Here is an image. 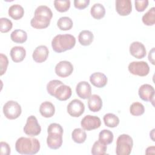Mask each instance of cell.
<instances>
[{"mask_svg":"<svg viewBox=\"0 0 155 155\" xmlns=\"http://www.w3.org/2000/svg\"><path fill=\"white\" fill-rule=\"evenodd\" d=\"M53 13L51 9L46 5H39L35 11V16L31 19V27L37 29L47 28L49 25Z\"/></svg>","mask_w":155,"mask_h":155,"instance_id":"1","label":"cell"},{"mask_svg":"<svg viewBox=\"0 0 155 155\" xmlns=\"http://www.w3.org/2000/svg\"><path fill=\"white\" fill-rule=\"evenodd\" d=\"M15 148L21 154H35L39 151L40 142L34 137H21L16 140Z\"/></svg>","mask_w":155,"mask_h":155,"instance_id":"2","label":"cell"},{"mask_svg":"<svg viewBox=\"0 0 155 155\" xmlns=\"http://www.w3.org/2000/svg\"><path fill=\"white\" fill-rule=\"evenodd\" d=\"M76 44V39L70 34L58 35L51 41L53 50L57 53H62L74 47Z\"/></svg>","mask_w":155,"mask_h":155,"instance_id":"3","label":"cell"},{"mask_svg":"<svg viewBox=\"0 0 155 155\" xmlns=\"http://www.w3.org/2000/svg\"><path fill=\"white\" fill-rule=\"evenodd\" d=\"M133 145V139L126 134L120 135L116 141V153L117 155H129Z\"/></svg>","mask_w":155,"mask_h":155,"instance_id":"4","label":"cell"},{"mask_svg":"<svg viewBox=\"0 0 155 155\" xmlns=\"http://www.w3.org/2000/svg\"><path fill=\"white\" fill-rule=\"evenodd\" d=\"M21 105L15 101H9L3 106V113L8 119H15L21 114Z\"/></svg>","mask_w":155,"mask_h":155,"instance_id":"5","label":"cell"},{"mask_svg":"<svg viewBox=\"0 0 155 155\" xmlns=\"http://www.w3.org/2000/svg\"><path fill=\"white\" fill-rule=\"evenodd\" d=\"M128 68L131 74L139 76H145L150 71V67L145 61H133L129 64Z\"/></svg>","mask_w":155,"mask_h":155,"instance_id":"6","label":"cell"},{"mask_svg":"<svg viewBox=\"0 0 155 155\" xmlns=\"http://www.w3.org/2000/svg\"><path fill=\"white\" fill-rule=\"evenodd\" d=\"M41 131V127L39 124L36 117L33 116H30L27 119V122L24 127V132L28 136H35L40 134Z\"/></svg>","mask_w":155,"mask_h":155,"instance_id":"7","label":"cell"},{"mask_svg":"<svg viewBox=\"0 0 155 155\" xmlns=\"http://www.w3.org/2000/svg\"><path fill=\"white\" fill-rule=\"evenodd\" d=\"M67 112L73 117H79L82 114L85 110V105L84 103L77 99L72 100L67 105Z\"/></svg>","mask_w":155,"mask_h":155,"instance_id":"8","label":"cell"},{"mask_svg":"<svg viewBox=\"0 0 155 155\" xmlns=\"http://www.w3.org/2000/svg\"><path fill=\"white\" fill-rule=\"evenodd\" d=\"M81 125L84 130L90 131L99 128L101 125V121L97 116L86 115L81 120Z\"/></svg>","mask_w":155,"mask_h":155,"instance_id":"9","label":"cell"},{"mask_svg":"<svg viewBox=\"0 0 155 155\" xmlns=\"http://www.w3.org/2000/svg\"><path fill=\"white\" fill-rule=\"evenodd\" d=\"M139 96L140 99L147 102H151L153 104L154 99L155 91L154 87L148 84L142 85L138 91Z\"/></svg>","mask_w":155,"mask_h":155,"instance_id":"10","label":"cell"},{"mask_svg":"<svg viewBox=\"0 0 155 155\" xmlns=\"http://www.w3.org/2000/svg\"><path fill=\"white\" fill-rule=\"evenodd\" d=\"M73 71L72 64L67 61H62L58 63L55 67L56 74L61 78H65L70 76Z\"/></svg>","mask_w":155,"mask_h":155,"instance_id":"11","label":"cell"},{"mask_svg":"<svg viewBox=\"0 0 155 155\" xmlns=\"http://www.w3.org/2000/svg\"><path fill=\"white\" fill-rule=\"evenodd\" d=\"M130 53L134 58L137 59H142L145 56L147 51L142 43L139 41H134L130 45Z\"/></svg>","mask_w":155,"mask_h":155,"instance_id":"12","label":"cell"},{"mask_svg":"<svg viewBox=\"0 0 155 155\" xmlns=\"http://www.w3.org/2000/svg\"><path fill=\"white\" fill-rule=\"evenodd\" d=\"M62 134L58 133H48L47 138L48 147L53 150L59 148L62 144Z\"/></svg>","mask_w":155,"mask_h":155,"instance_id":"13","label":"cell"},{"mask_svg":"<svg viewBox=\"0 0 155 155\" xmlns=\"http://www.w3.org/2000/svg\"><path fill=\"white\" fill-rule=\"evenodd\" d=\"M49 51L45 45L38 46L33 52L32 57L33 60L38 62L41 63L45 61L48 56Z\"/></svg>","mask_w":155,"mask_h":155,"instance_id":"14","label":"cell"},{"mask_svg":"<svg viewBox=\"0 0 155 155\" xmlns=\"http://www.w3.org/2000/svg\"><path fill=\"white\" fill-rule=\"evenodd\" d=\"M116 10L121 16L128 15L132 10L131 1L130 0H116Z\"/></svg>","mask_w":155,"mask_h":155,"instance_id":"15","label":"cell"},{"mask_svg":"<svg viewBox=\"0 0 155 155\" xmlns=\"http://www.w3.org/2000/svg\"><path fill=\"white\" fill-rule=\"evenodd\" d=\"M76 92L78 96L82 99L89 98L91 94V85L86 81L79 82L76 85Z\"/></svg>","mask_w":155,"mask_h":155,"instance_id":"16","label":"cell"},{"mask_svg":"<svg viewBox=\"0 0 155 155\" xmlns=\"http://www.w3.org/2000/svg\"><path fill=\"white\" fill-rule=\"evenodd\" d=\"M72 94L71 88L64 84L59 86L55 90L54 96L59 101H66L69 99Z\"/></svg>","mask_w":155,"mask_h":155,"instance_id":"17","label":"cell"},{"mask_svg":"<svg viewBox=\"0 0 155 155\" xmlns=\"http://www.w3.org/2000/svg\"><path fill=\"white\" fill-rule=\"evenodd\" d=\"M107 76L101 72H95L90 76V82L96 87L102 88L105 87L107 83Z\"/></svg>","mask_w":155,"mask_h":155,"instance_id":"18","label":"cell"},{"mask_svg":"<svg viewBox=\"0 0 155 155\" xmlns=\"http://www.w3.org/2000/svg\"><path fill=\"white\" fill-rule=\"evenodd\" d=\"M10 56L15 62H19L24 60L26 55L25 49L21 46L13 47L10 50Z\"/></svg>","mask_w":155,"mask_h":155,"instance_id":"19","label":"cell"},{"mask_svg":"<svg viewBox=\"0 0 155 155\" xmlns=\"http://www.w3.org/2000/svg\"><path fill=\"white\" fill-rule=\"evenodd\" d=\"M88 106L90 111L93 112L99 111L102 107V101L97 94L91 95L88 101Z\"/></svg>","mask_w":155,"mask_h":155,"instance_id":"20","label":"cell"},{"mask_svg":"<svg viewBox=\"0 0 155 155\" xmlns=\"http://www.w3.org/2000/svg\"><path fill=\"white\" fill-rule=\"evenodd\" d=\"M39 112L44 117H51L55 113L54 105L48 101L42 102L39 107Z\"/></svg>","mask_w":155,"mask_h":155,"instance_id":"21","label":"cell"},{"mask_svg":"<svg viewBox=\"0 0 155 155\" xmlns=\"http://www.w3.org/2000/svg\"><path fill=\"white\" fill-rule=\"evenodd\" d=\"M94 38L93 34L91 31L87 30L81 31L78 36L79 43L84 46H87L91 44Z\"/></svg>","mask_w":155,"mask_h":155,"instance_id":"22","label":"cell"},{"mask_svg":"<svg viewBox=\"0 0 155 155\" xmlns=\"http://www.w3.org/2000/svg\"><path fill=\"white\" fill-rule=\"evenodd\" d=\"M24 14V10L19 4H13L8 8V15L15 20L21 19Z\"/></svg>","mask_w":155,"mask_h":155,"instance_id":"23","label":"cell"},{"mask_svg":"<svg viewBox=\"0 0 155 155\" xmlns=\"http://www.w3.org/2000/svg\"><path fill=\"white\" fill-rule=\"evenodd\" d=\"M11 39L16 42L22 44L27 39V34L25 31L21 29H16L13 31L10 35Z\"/></svg>","mask_w":155,"mask_h":155,"instance_id":"24","label":"cell"},{"mask_svg":"<svg viewBox=\"0 0 155 155\" xmlns=\"http://www.w3.org/2000/svg\"><path fill=\"white\" fill-rule=\"evenodd\" d=\"M90 13L94 18L100 19L105 16V9L102 4L100 3H96L91 7Z\"/></svg>","mask_w":155,"mask_h":155,"instance_id":"25","label":"cell"},{"mask_svg":"<svg viewBox=\"0 0 155 155\" xmlns=\"http://www.w3.org/2000/svg\"><path fill=\"white\" fill-rule=\"evenodd\" d=\"M71 137L73 140L78 143H82L85 142L87 138V134L85 131L82 128H75L72 133Z\"/></svg>","mask_w":155,"mask_h":155,"instance_id":"26","label":"cell"},{"mask_svg":"<svg viewBox=\"0 0 155 155\" xmlns=\"http://www.w3.org/2000/svg\"><path fill=\"white\" fill-rule=\"evenodd\" d=\"M103 119L105 125L110 128L116 127L119 124V117L113 113H107L105 114Z\"/></svg>","mask_w":155,"mask_h":155,"instance_id":"27","label":"cell"},{"mask_svg":"<svg viewBox=\"0 0 155 155\" xmlns=\"http://www.w3.org/2000/svg\"><path fill=\"white\" fill-rule=\"evenodd\" d=\"M73 21L68 16L61 17L57 22L58 28L61 30H69L73 27Z\"/></svg>","mask_w":155,"mask_h":155,"instance_id":"28","label":"cell"},{"mask_svg":"<svg viewBox=\"0 0 155 155\" xmlns=\"http://www.w3.org/2000/svg\"><path fill=\"white\" fill-rule=\"evenodd\" d=\"M142 22L146 25H153L155 23V8L151 7L142 18Z\"/></svg>","mask_w":155,"mask_h":155,"instance_id":"29","label":"cell"},{"mask_svg":"<svg viewBox=\"0 0 155 155\" xmlns=\"http://www.w3.org/2000/svg\"><path fill=\"white\" fill-rule=\"evenodd\" d=\"M113 133L108 130H103L99 134V140L107 145L113 142Z\"/></svg>","mask_w":155,"mask_h":155,"instance_id":"30","label":"cell"},{"mask_svg":"<svg viewBox=\"0 0 155 155\" xmlns=\"http://www.w3.org/2000/svg\"><path fill=\"white\" fill-rule=\"evenodd\" d=\"M107 148V145L102 143L98 140L94 143L91 152L93 155H104L106 154Z\"/></svg>","mask_w":155,"mask_h":155,"instance_id":"31","label":"cell"},{"mask_svg":"<svg viewBox=\"0 0 155 155\" xmlns=\"http://www.w3.org/2000/svg\"><path fill=\"white\" fill-rule=\"evenodd\" d=\"M130 113L133 116H140L145 112V108L142 104L136 102H133L130 107Z\"/></svg>","mask_w":155,"mask_h":155,"instance_id":"32","label":"cell"},{"mask_svg":"<svg viewBox=\"0 0 155 155\" xmlns=\"http://www.w3.org/2000/svg\"><path fill=\"white\" fill-rule=\"evenodd\" d=\"M55 8L59 12H67L70 7V1L69 0H55L54 1Z\"/></svg>","mask_w":155,"mask_h":155,"instance_id":"33","label":"cell"},{"mask_svg":"<svg viewBox=\"0 0 155 155\" xmlns=\"http://www.w3.org/2000/svg\"><path fill=\"white\" fill-rule=\"evenodd\" d=\"M13 27V23L11 20L7 18H0V31L1 33H7Z\"/></svg>","mask_w":155,"mask_h":155,"instance_id":"34","label":"cell"},{"mask_svg":"<svg viewBox=\"0 0 155 155\" xmlns=\"http://www.w3.org/2000/svg\"><path fill=\"white\" fill-rule=\"evenodd\" d=\"M64 84L63 82H62L61 81L59 80H57V79H54V80H51L50 81L47 85V92L51 95L54 96V92L55 90H56V88L61 85Z\"/></svg>","mask_w":155,"mask_h":155,"instance_id":"35","label":"cell"},{"mask_svg":"<svg viewBox=\"0 0 155 155\" xmlns=\"http://www.w3.org/2000/svg\"><path fill=\"white\" fill-rule=\"evenodd\" d=\"M8 65V58L6 55L3 53L0 54V66H1V73L0 75L2 76L6 71L7 66Z\"/></svg>","mask_w":155,"mask_h":155,"instance_id":"36","label":"cell"},{"mask_svg":"<svg viewBox=\"0 0 155 155\" xmlns=\"http://www.w3.org/2000/svg\"><path fill=\"white\" fill-rule=\"evenodd\" d=\"M63 128L61 125L57 123H51L49 125L47 128V133H58L63 134Z\"/></svg>","mask_w":155,"mask_h":155,"instance_id":"37","label":"cell"},{"mask_svg":"<svg viewBox=\"0 0 155 155\" xmlns=\"http://www.w3.org/2000/svg\"><path fill=\"white\" fill-rule=\"evenodd\" d=\"M135 7L137 12H143L145 8L148 7V0H137L135 1Z\"/></svg>","mask_w":155,"mask_h":155,"instance_id":"38","label":"cell"},{"mask_svg":"<svg viewBox=\"0 0 155 155\" xmlns=\"http://www.w3.org/2000/svg\"><path fill=\"white\" fill-rule=\"evenodd\" d=\"M90 3V0H74V5L76 8L84 9L86 8Z\"/></svg>","mask_w":155,"mask_h":155,"instance_id":"39","label":"cell"},{"mask_svg":"<svg viewBox=\"0 0 155 155\" xmlns=\"http://www.w3.org/2000/svg\"><path fill=\"white\" fill-rule=\"evenodd\" d=\"M1 155H9L10 154V147L9 145L5 142H1Z\"/></svg>","mask_w":155,"mask_h":155,"instance_id":"40","label":"cell"},{"mask_svg":"<svg viewBox=\"0 0 155 155\" xmlns=\"http://www.w3.org/2000/svg\"><path fill=\"white\" fill-rule=\"evenodd\" d=\"M148 60L153 64H154V48L153 47L149 52Z\"/></svg>","mask_w":155,"mask_h":155,"instance_id":"41","label":"cell"}]
</instances>
